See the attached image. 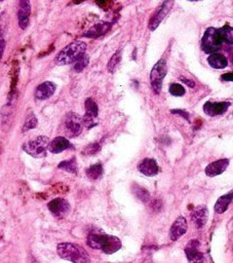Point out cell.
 Instances as JSON below:
<instances>
[{
    "mask_svg": "<svg viewBox=\"0 0 233 263\" xmlns=\"http://www.w3.org/2000/svg\"><path fill=\"white\" fill-rule=\"evenodd\" d=\"M87 245L91 249L101 250L106 254H113L121 248V242L118 237L97 233L89 234L87 237Z\"/></svg>",
    "mask_w": 233,
    "mask_h": 263,
    "instance_id": "cell-1",
    "label": "cell"
},
{
    "mask_svg": "<svg viewBox=\"0 0 233 263\" xmlns=\"http://www.w3.org/2000/svg\"><path fill=\"white\" fill-rule=\"evenodd\" d=\"M87 43L84 41H73L68 44L59 54L57 55L55 62L59 66H65L75 63L81 57L86 55Z\"/></svg>",
    "mask_w": 233,
    "mask_h": 263,
    "instance_id": "cell-2",
    "label": "cell"
},
{
    "mask_svg": "<svg viewBox=\"0 0 233 263\" xmlns=\"http://www.w3.org/2000/svg\"><path fill=\"white\" fill-rule=\"evenodd\" d=\"M57 252L62 259L73 263H88L89 256L84 248L72 243H61L57 247Z\"/></svg>",
    "mask_w": 233,
    "mask_h": 263,
    "instance_id": "cell-3",
    "label": "cell"
},
{
    "mask_svg": "<svg viewBox=\"0 0 233 263\" xmlns=\"http://www.w3.org/2000/svg\"><path fill=\"white\" fill-rule=\"evenodd\" d=\"M50 141L48 137L40 136L38 138L26 142L23 145V150L35 158H42L49 150Z\"/></svg>",
    "mask_w": 233,
    "mask_h": 263,
    "instance_id": "cell-4",
    "label": "cell"
},
{
    "mask_svg": "<svg viewBox=\"0 0 233 263\" xmlns=\"http://www.w3.org/2000/svg\"><path fill=\"white\" fill-rule=\"evenodd\" d=\"M222 39L216 28H208L202 39V49L206 54H216L222 47Z\"/></svg>",
    "mask_w": 233,
    "mask_h": 263,
    "instance_id": "cell-5",
    "label": "cell"
},
{
    "mask_svg": "<svg viewBox=\"0 0 233 263\" xmlns=\"http://www.w3.org/2000/svg\"><path fill=\"white\" fill-rule=\"evenodd\" d=\"M168 72V66L165 59L159 60L152 68L150 73V83L154 93L159 94L162 88V81L166 77Z\"/></svg>",
    "mask_w": 233,
    "mask_h": 263,
    "instance_id": "cell-6",
    "label": "cell"
},
{
    "mask_svg": "<svg viewBox=\"0 0 233 263\" xmlns=\"http://www.w3.org/2000/svg\"><path fill=\"white\" fill-rule=\"evenodd\" d=\"M63 125L65 135L69 138H75L83 132L84 122L77 113L70 112L66 116Z\"/></svg>",
    "mask_w": 233,
    "mask_h": 263,
    "instance_id": "cell-7",
    "label": "cell"
},
{
    "mask_svg": "<svg viewBox=\"0 0 233 263\" xmlns=\"http://www.w3.org/2000/svg\"><path fill=\"white\" fill-rule=\"evenodd\" d=\"M99 114V108L97 103L92 100L91 98L87 99L86 101V114L83 117L84 125L87 129H91L92 127L98 124L97 118Z\"/></svg>",
    "mask_w": 233,
    "mask_h": 263,
    "instance_id": "cell-8",
    "label": "cell"
},
{
    "mask_svg": "<svg viewBox=\"0 0 233 263\" xmlns=\"http://www.w3.org/2000/svg\"><path fill=\"white\" fill-rule=\"evenodd\" d=\"M173 4H174L173 1H165L157 8V10L153 14V16L151 17L149 21V29L151 31H154L160 25V23L164 21V19L169 14V11L171 10Z\"/></svg>",
    "mask_w": 233,
    "mask_h": 263,
    "instance_id": "cell-9",
    "label": "cell"
},
{
    "mask_svg": "<svg viewBox=\"0 0 233 263\" xmlns=\"http://www.w3.org/2000/svg\"><path fill=\"white\" fill-rule=\"evenodd\" d=\"M200 242L192 239L185 247V254L189 263H203L204 261V254L200 251Z\"/></svg>",
    "mask_w": 233,
    "mask_h": 263,
    "instance_id": "cell-10",
    "label": "cell"
},
{
    "mask_svg": "<svg viewBox=\"0 0 233 263\" xmlns=\"http://www.w3.org/2000/svg\"><path fill=\"white\" fill-rule=\"evenodd\" d=\"M48 208L57 218H64L70 211V205L68 202L61 198L55 199L52 202H50L48 205Z\"/></svg>",
    "mask_w": 233,
    "mask_h": 263,
    "instance_id": "cell-11",
    "label": "cell"
},
{
    "mask_svg": "<svg viewBox=\"0 0 233 263\" xmlns=\"http://www.w3.org/2000/svg\"><path fill=\"white\" fill-rule=\"evenodd\" d=\"M230 106V102H206L204 105V111L209 117H217L226 112Z\"/></svg>",
    "mask_w": 233,
    "mask_h": 263,
    "instance_id": "cell-12",
    "label": "cell"
},
{
    "mask_svg": "<svg viewBox=\"0 0 233 263\" xmlns=\"http://www.w3.org/2000/svg\"><path fill=\"white\" fill-rule=\"evenodd\" d=\"M31 14V3L28 0H22L19 5L18 19L21 29H26L29 24V16Z\"/></svg>",
    "mask_w": 233,
    "mask_h": 263,
    "instance_id": "cell-13",
    "label": "cell"
},
{
    "mask_svg": "<svg viewBox=\"0 0 233 263\" xmlns=\"http://www.w3.org/2000/svg\"><path fill=\"white\" fill-rule=\"evenodd\" d=\"M138 170L143 175L148 177L156 176L159 172V168L155 159L153 158H144L143 161L139 164Z\"/></svg>",
    "mask_w": 233,
    "mask_h": 263,
    "instance_id": "cell-14",
    "label": "cell"
},
{
    "mask_svg": "<svg viewBox=\"0 0 233 263\" xmlns=\"http://www.w3.org/2000/svg\"><path fill=\"white\" fill-rule=\"evenodd\" d=\"M188 230V224L184 217H179L177 220L174 222L170 231V236L172 241H177L183 234H186Z\"/></svg>",
    "mask_w": 233,
    "mask_h": 263,
    "instance_id": "cell-15",
    "label": "cell"
},
{
    "mask_svg": "<svg viewBox=\"0 0 233 263\" xmlns=\"http://www.w3.org/2000/svg\"><path fill=\"white\" fill-rule=\"evenodd\" d=\"M57 88V86L52 82H44L43 84L39 85L36 89H35V98L40 101L48 100L51 98L55 90Z\"/></svg>",
    "mask_w": 233,
    "mask_h": 263,
    "instance_id": "cell-16",
    "label": "cell"
},
{
    "mask_svg": "<svg viewBox=\"0 0 233 263\" xmlns=\"http://www.w3.org/2000/svg\"><path fill=\"white\" fill-rule=\"evenodd\" d=\"M228 166H229V159H227V158L219 159V161H216L212 164H209L205 168V174L208 177H215V176L221 175L225 172Z\"/></svg>",
    "mask_w": 233,
    "mask_h": 263,
    "instance_id": "cell-17",
    "label": "cell"
},
{
    "mask_svg": "<svg viewBox=\"0 0 233 263\" xmlns=\"http://www.w3.org/2000/svg\"><path fill=\"white\" fill-rule=\"evenodd\" d=\"M70 146H71V143L65 137H57V138L50 141L49 151L54 154H58L67 150Z\"/></svg>",
    "mask_w": 233,
    "mask_h": 263,
    "instance_id": "cell-18",
    "label": "cell"
},
{
    "mask_svg": "<svg viewBox=\"0 0 233 263\" xmlns=\"http://www.w3.org/2000/svg\"><path fill=\"white\" fill-rule=\"evenodd\" d=\"M191 220L197 228H202L207 221V209L204 205L195 208L191 213Z\"/></svg>",
    "mask_w": 233,
    "mask_h": 263,
    "instance_id": "cell-19",
    "label": "cell"
},
{
    "mask_svg": "<svg viewBox=\"0 0 233 263\" xmlns=\"http://www.w3.org/2000/svg\"><path fill=\"white\" fill-rule=\"evenodd\" d=\"M110 28H111L110 23L106 22L99 23V24H96L91 28H89L86 32V34H84V36L87 38H97L104 35V34H106L110 30Z\"/></svg>",
    "mask_w": 233,
    "mask_h": 263,
    "instance_id": "cell-20",
    "label": "cell"
},
{
    "mask_svg": "<svg viewBox=\"0 0 233 263\" xmlns=\"http://www.w3.org/2000/svg\"><path fill=\"white\" fill-rule=\"evenodd\" d=\"M207 62L209 66H212L215 69H224V68H226L228 65L226 57L219 53L209 55V57L207 58Z\"/></svg>",
    "mask_w": 233,
    "mask_h": 263,
    "instance_id": "cell-21",
    "label": "cell"
},
{
    "mask_svg": "<svg viewBox=\"0 0 233 263\" xmlns=\"http://www.w3.org/2000/svg\"><path fill=\"white\" fill-rule=\"evenodd\" d=\"M232 200H233V190L218 199L215 205V212L218 214L224 213L228 209Z\"/></svg>",
    "mask_w": 233,
    "mask_h": 263,
    "instance_id": "cell-22",
    "label": "cell"
},
{
    "mask_svg": "<svg viewBox=\"0 0 233 263\" xmlns=\"http://www.w3.org/2000/svg\"><path fill=\"white\" fill-rule=\"evenodd\" d=\"M102 174H103V167L101 164L92 165L87 170V178L92 180V181L98 180L102 176Z\"/></svg>",
    "mask_w": 233,
    "mask_h": 263,
    "instance_id": "cell-23",
    "label": "cell"
},
{
    "mask_svg": "<svg viewBox=\"0 0 233 263\" xmlns=\"http://www.w3.org/2000/svg\"><path fill=\"white\" fill-rule=\"evenodd\" d=\"M220 37L223 42H226L228 44H233V28L229 25H225L223 28L218 30Z\"/></svg>",
    "mask_w": 233,
    "mask_h": 263,
    "instance_id": "cell-24",
    "label": "cell"
},
{
    "mask_svg": "<svg viewBox=\"0 0 233 263\" xmlns=\"http://www.w3.org/2000/svg\"><path fill=\"white\" fill-rule=\"evenodd\" d=\"M59 169L66 171L68 173L71 174H76L77 173V164H76V159L75 158H70L68 161L62 162L59 165Z\"/></svg>",
    "mask_w": 233,
    "mask_h": 263,
    "instance_id": "cell-25",
    "label": "cell"
},
{
    "mask_svg": "<svg viewBox=\"0 0 233 263\" xmlns=\"http://www.w3.org/2000/svg\"><path fill=\"white\" fill-rule=\"evenodd\" d=\"M133 192L135 196L140 200V201H142L143 203H147L149 202L150 200V193L148 192L147 189L141 187V186H139V185H134L133 186Z\"/></svg>",
    "mask_w": 233,
    "mask_h": 263,
    "instance_id": "cell-26",
    "label": "cell"
},
{
    "mask_svg": "<svg viewBox=\"0 0 233 263\" xmlns=\"http://www.w3.org/2000/svg\"><path fill=\"white\" fill-rule=\"evenodd\" d=\"M120 61H121V52L117 51L111 57V59L108 62V65H107L108 71L110 73H114V71L116 70V68H117V66L119 65Z\"/></svg>",
    "mask_w": 233,
    "mask_h": 263,
    "instance_id": "cell-27",
    "label": "cell"
},
{
    "mask_svg": "<svg viewBox=\"0 0 233 263\" xmlns=\"http://www.w3.org/2000/svg\"><path fill=\"white\" fill-rule=\"evenodd\" d=\"M88 63H89V58H88V56H87V55H84L83 57H81V58L80 59H78L76 62H75V64H74V71H76V72H81V71H83L84 69H85V68L88 65Z\"/></svg>",
    "mask_w": 233,
    "mask_h": 263,
    "instance_id": "cell-28",
    "label": "cell"
},
{
    "mask_svg": "<svg viewBox=\"0 0 233 263\" xmlns=\"http://www.w3.org/2000/svg\"><path fill=\"white\" fill-rule=\"evenodd\" d=\"M37 118L36 117L34 116V114H31V116H29L26 119V121L24 122V127H23V132H27L29 130H32V129H35L37 127Z\"/></svg>",
    "mask_w": 233,
    "mask_h": 263,
    "instance_id": "cell-29",
    "label": "cell"
},
{
    "mask_svg": "<svg viewBox=\"0 0 233 263\" xmlns=\"http://www.w3.org/2000/svg\"><path fill=\"white\" fill-rule=\"evenodd\" d=\"M170 93L175 97H182L185 95V88L179 84H173L170 87Z\"/></svg>",
    "mask_w": 233,
    "mask_h": 263,
    "instance_id": "cell-30",
    "label": "cell"
},
{
    "mask_svg": "<svg viewBox=\"0 0 233 263\" xmlns=\"http://www.w3.org/2000/svg\"><path fill=\"white\" fill-rule=\"evenodd\" d=\"M99 150H100V145L98 143H92V144L86 147L84 153L87 155H92V154L97 153Z\"/></svg>",
    "mask_w": 233,
    "mask_h": 263,
    "instance_id": "cell-31",
    "label": "cell"
},
{
    "mask_svg": "<svg viewBox=\"0 0 233 263\" xmlns=\"http://www.w3.org/2000/svg\"><path fill=\"white\" fill-rule=\"evenodd\" d=\"M173 114H178V116L182 117L183 118H185L187 121H189V113L186 112L185 110H181V109H173L171 111Z\"/></svg>",
    "mask_w": 233,
    "mask_h": 263,
    "instance_id": "cell-32",
    "label": "cell"
},
{
    "mask_svg": "<svg viewBox=\"0 0 233 263\" xmlns=\"http://www.w3.org/2000/svg\"><path fill=\"white\" fill-rule=\"evenodd\" d=\"M221 79L224 82H233V72L223 74L222 76H221Z\"/></svg>",
    "mask_w": 233,
    "mask_h": 263,
    "instance_id": "cell-33",
    "label": "cell"
},
{
    "mask_svg": "<svg viewBox=\"0 0 233 263\" xmlns=\"http://www.w3.org/2000/svg\"><path fill=\"white\" fill-rule=\"evenodd\" d=\"M180 79H181V82H183L185 85H187L189 88H194L195 87V83L193 81H189V79L185 78L183 76L180 77Z\"/></svg>",
    "mask_w": 233,
    "mask_h": 263,
    "instance_id": "cell-34",
    "label": "cell"
},
{
    "mask_svg": "<svg viewBox=\"0 0 233 263\" xmlns=\"http://www.w3.org/2000/svg\"><path fill=\"white\" fill-rule=\"evenodd\" d=\"M4 49H5V41H4V39H1L0 40V61H1V58L3 56Z\"/></svg>",
    "mask_w": 233,
    "mask_h": 263,
    "instance_id": "cell-35",
    "label": "cell"
},
{
    "mask_svg": "<svg viewBox=\"0 0 233 263\" xmlns=\"http://www.w3.org/2000/svg\"><path fill=\"white\" fill-rule=\"evenodd\" d=\"M232 63H233V59H232Z\"/></svg>",
    "mask_w": 233,
    "mask_h": 263,
    "instance_id": "cell-36",
    "label": "cell"
},
{
    "mask_svg": "<svg viewBox=\"0 0 233 263\" xmlns=\"http://www.w3.org/2000/svg\"><path fill=\"white\" fill-rule=\"evenodd\" d=\"M0 40H1V39H0Z\"/></svg>",
    "mask_w": 233,
    "mask_h": 263,
    "instance_id": "cell-37",
    "label": "cell"
}]
</instances>
